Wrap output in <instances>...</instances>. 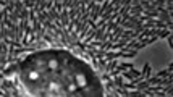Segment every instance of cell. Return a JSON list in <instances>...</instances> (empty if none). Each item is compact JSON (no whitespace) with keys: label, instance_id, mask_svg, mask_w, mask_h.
Instances as JSON below:
<instances>
[{"label":"cell","instance_id":"6da1fadb","mask_svg":"<svg viewBox=\"0 0 173 97\" xmlns=\"http://www.w3.org/2000/svg\"><path fill=\"white\" fill-rule=\"evenodd\" d=\"M18 63L19 92L29 97H104L97 71L66 48L36 50Z\"/></svg>","mask_w":173,"mask_h":97},{"label":"cell","instance_id":"7a4b0ae2","mask_svg":"<svg viewBox=\"0 0 173 97\" xmlns=\"http://www.w3.org/2000/svg\"><path fill=\"white\" fill-rule=\"evenodd\" d=\"M18 73V63H10L5 67V70L2 71L3 78H10V76H15Z\"/></svg>","mask_w":173,"mask_h":97},{"label":"cell","instance_id":"3957f363","mask_svg":"<svg viewBox=\"0 0 173 97\" xmlns=\"http://www.w3.org/2000/svg\"><path fill=\"white\" fill-rule=\"evenodd\" d=\"M121 78H126V79H129V81H133V79H136L138 76H141V71H138V70H125V71H121Z\"/></svg>","mask_w":173,"mask_h":97},{"label":"cell","instance_id":"277c9868","mask_svg":"<svg viewBox=\"0 0 173 97\" xmlns=\"http://www.w3.org/2000/svg\"><path fill=\"white\" fill-rule=\"evenodd\" d=\"M138 36H139V33H136V31L125 29L120 39H121V41H125V42H129V41H133V39H138Z\"/></svg>","mask_w":173,"mask_h":97},{"label":"cell","instance_id":"5b68a950","mask_svg":"<svg viewBox=\"0 0 173 97\" xmlns=\"http://www.w3.org/2000/svg\"><path fill=\"white\" fill-rule=\"evenodd\" d=\"M15 82H13V79L10 78H5L3 81H2V86H0V89L2 91H11V89H15Z\"/></svg>","mask_w":173,"mask_h":97},{"label":"cell","instance_id":"8992f818","mask_svg":"<svg viewBox=\"0 0 173 97\" xmlns=\"http://www.w3.org/2000/svg\"><path fill=\"white\" fill-rule=\"evenodd\" d=\"M117 67H118V60H110V62H107V67H105L104 73H112Z\"/></svg>","mask_w":173,"mask_h":97},{"label":"cell","instance_id":"52a82bcc","mask_svg":"<svg viewBox=\"0 0 173 97\" xmlns=\"http://www.w3.org/2000/svg\"><path fill=\"white\" fill-rule=\"evenodd\" d=\"M141 75H143L144 79L149 78V76H151V65H149V63H144V68H143V71H141Z\"/></svg>","mask_w":173,"mask_h":97},{"label":"cell","instance_id":"ba28073f","mask_svg":"<svg viewBox=\"0 0 173 97\" xmlns=\"http://www.w3.org/2000/svg\"><path fill=\"white\" fill-rule=\"evenodd\" d=\"M0 55L8 57V45L5 42H0Z\"/></svg>","mask_w":173,"mask_h":97},{"label":"cell","instance_id":"9c48e42d","mask_svg":"<svg viewBox=\"0 0 173 97\" xmlns=\"http://www.w3.org/2000/svg\"><path fill=\"white\" fill-rule=\"evenodd\" d=\"M97 63H99V70L97 71H105V67H107V60L105 58H97Z\"/></svg>","mask_w":173,"mask_h":97},{"label":"cell","instance_id":"30bf717a","mask_svg":"<svg viewBox=\"0 0 173 97\" xmlns=\"http://www.w3.org/2000/svg\"><path fill=\"white\" fill-rule=\"evenodd\" d=\"M172 81H173V75H170L168 78H162V82H160V84H162V86H173Z\"/></svg>","mask_w":173,"mask_h":97},{"label":"cell","instance_id":"8fae6325","mask_svg":"<svg viewBox=\"0 0 173 97\" xmlns=\"http://www.w3.org/2000/svg\"><path fill=\"white\" fill-rule=\"evenodd\" d=\"M149 86H151V84H149L147 81H143V82H139V84H136V91H144Z\"/></svg>","mask_w":173,"mask_h":97},{"label":"cell","instance_id":"7c38bea8","mask_svg":"<svg viewBox=\"0 0 173 97\" xmlns=\"http://www.w3.org/2000/svg\"><path fill=\"white\" fill-rule=\"evenodd\" d=\"M172 75V71L168 70H163V71H157V78H168Z\"/></svg>","mask_w":173,"mask_h":97},{"label":"cell","instance_id":"4fadbf2b","mask_svg":"<svg viewBox=\"0 0 173 97\" xmlns=\"http://www.w3.org/2000/svg\"><path fill=\"white\" fill-rule=\"evenodd\" d=\"M170 34H172V31H170V29H160V31H158V37H168Z\"/></svg>","mask_w":173,"mask_h":97},{"label":"cell","instance_id":"5bb4252c","mask_svg":"<svg viewBox=\"0 0 173 97\" xmlns=\"http://www.w3.org/2000/svg\"><path fill=\"white\" fill-rule=\"evenodd\" d=\"M23 5H24V8H28V10H33L34 5H36V2H33V0H26V2H23Z\"/></svg>","mask_w":173,"mask_h":97},{"label":"cell","instance_id":"9a60e30c","mask_svg":"<svg viewBox=\"0 0 173 97\" xmlns=\"http://www.w3.org/2000/svg\"><path fill=\"white\" fill-rule=\"evenodd\" d=\"M5 10H7L8 13H13V11H15V2H8V5L5 7Z\"/></svg>","mask_w":173,"mask_h":97},{"label":"cell","instance_id":"2e32d148","mask_svg":"<svg viewBox=\"0 0 173 97\" xmlns=\"http://www.w3.org/2000/svg\"><path fill=\"white\" fill-rule=\"evenodd\" d=\"M120 68H121V70H133V68H134V67H133V63H129V62H126V63H121L120 65Z\"/></svg>","mask_w":173,"mask_h":97},{"label":"cell","instance_id":"e0dca14e","mask_svg":"<svg viewBox=\"0 0 173 97\" xmlns=\"http://www.w3.org/2000/svg\"><path fill=\"white\" fill-rule=\"evenodd\" d=\"M167 39H168V45H170V48H172V47H173V36L170 34V36H168Z\"/></svg>","mask_w":173,"mask_h":97},{"label":"cell","instance_id":"ac0fdd59","mask_svg":"<svg viewBox=\"0 0 173 97\" xmlns=\"http://www.w3.org/2000/svg\"><path fill=\"white\" fill-rule=\"evenodd\" d=\"M7 5H8V2H7V0H0V8H2V7H7Z\"/></svg>","mask_w":173,"mask_h":97},{"label":"cell","instance_id":"d6986e66","mask_svg":"<svg viewBox=\"0 0 173 97\" xmlns=\"http://www.w3.org/2000/svg\"><path fill=\"white\" fill-rule=\"evenodd\" d=\"M167 70H168V71L173 70V63H172V62H170V65H168V68H167Z\"/></svg>","mask_w":173,"mask_h":97},{"label":"cell","instance_id":"ffe728a7","mask_svg":"<svg viewBox=\"0 0 173 97\" xmlns=\"http://www.w3.org/2000/svg\"><path fill=\"white\" fill-rule=\"evenodd\" d=\"M120 97H123V96H120Z\"/></svg>","mask_w":173,"mask_h":97}]
</instances>
